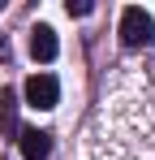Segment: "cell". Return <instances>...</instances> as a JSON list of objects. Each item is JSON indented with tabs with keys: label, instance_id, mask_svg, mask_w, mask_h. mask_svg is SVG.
<instances>
[{
	"label": "cell",
	"instance_id": "277c9868",
	"mask_svg": "<svg viewBox=\"0 0 155 160\" xmlns=\"http://www.w3.org/2000/svg\"><path fill=\"white\" fill-rule=\"evenodd\" d=\"M17 147H22L26 160H48L52 134H48V130H22V134H17Z\"/></svg>",
	"mask_w": 155,
	"mask_h": 160
},
{
	"label": "cell",
	"instance_id": "5b68a950",
	"mask_svg": "<svg viewBox=\"0 0 155 160\" xmlns=\"http://www.w3.org/2000/svg\"><path fill=\"white\" fill-rule=\"evenodd\" d=\"M91 9H95L91 0H69V4H65V13H69V18H86Z\"/></svg>",
	"mask_w": 155,
	"mask_h": 160
},
{
	"label": "cell",
	"instance_id": "7a4b0ae2",
	"mask_svg": "<svg viewBox=\"0 0 155 160\" xmlns=\"http://www.w3.org/2000/svg\"><path fill=\"white\" fill-rule=\"evenodd\" d=\"M56 100H60V82L52 74H30L26 78V104L30 108L48 112V108H56Z\"/></svg>",
	"mask_w": 155,
	"mask_h": 160
},
{
	"label": "cell",
	"instance_id": "6da1fadb",
	"mask_svg": "<svg viewBox=\"0 0 155 160\" xmlns=\"http://www.w3.org/2000/svg\"><path fill=\"white\" fill-rule=\"evenodd\" d=\"M155 39V22L147 9H138V4H129L125 13H121V43L125 48H142V43H151Z\"/></svg>",
	"mask_w": 155,
	"mask_h": 160
},
{
	"label": "cell",
	"instance_id": "8992f818",
	"mask_svg": "<svg viewBox=\"0 0 155 160\" xmlns=\"http://www.w3.org/2000/svg\"><path fill=\"white\" fill-rule=\"evenodd\" d=\"M0 61H9V39L0 35Z\"/></svg>",
	"mask_w": 155,
	"mask_h": 160
},
{
	"label": "cell",
	"instance_id": "3957f363",
	"mask_svg": "<svg viewBox=\"0 0 155 160\" xmlns=\"http://www.w3.org/2000/svg\"><path fill=\"white\" fill-rule=\"evenodd\" d=\"M56 52H60V43H56V30L52 26H35L30 30V56L35 61L48 65V61H56Z\"/></svg>",
	"mask_w": 155,
	"mask_h": 160
}]
</instances>
